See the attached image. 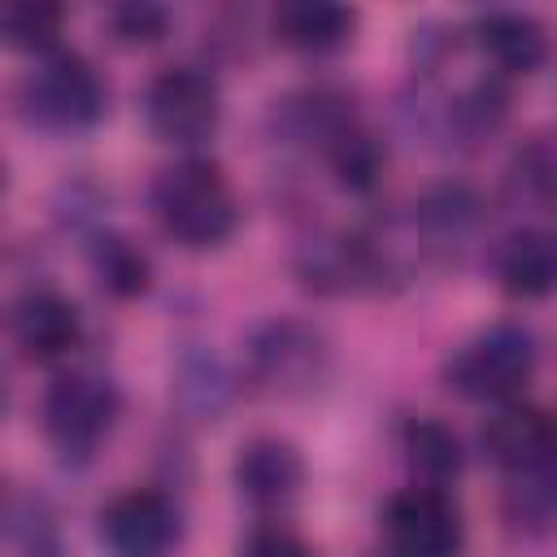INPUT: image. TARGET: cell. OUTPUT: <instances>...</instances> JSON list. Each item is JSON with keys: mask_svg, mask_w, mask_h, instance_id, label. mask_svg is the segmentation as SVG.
I'll use <instances>...</instances> for the list:
<instances>
[{"mask_svg": "<svg viewBox=\"0 0 557 557\" xmlns=\"http://www.w3.org/2000/svg\"><path fill=\"white\" fill-rule=\"evenodd\" d=\"M152 209L170 239L187 248H218L235 231V191L213 161H183L152 183Z\"/></svg>", "mask_w": 557, "mask_h": 557, "instance_id": "1", "label": "cell"}, {"mask_svg": "<svg viewBox=\"0 0 557 557\" xmlns=\"http://www.w3.org/2000/svg\"><path fill=\"white\" fill-rule=\"evenodd\" d=\"M531 374H535V339L513 322L474 335L448 361V387H457L470 400H509L513 392L527 387Z\"/></svg>", "mask_w": 557, "mask_h": 557, "instance_id": "2", "label": "cell"}, {"mask_svg": "<svg viewBox=\"0 0 557 557\" xmlns=\"http://www.w3.org/2000/svg\"><path fill=\"white\" fill-rule=\"evenodd\" d=\"M22 96L26 113L52 131H83L104 113V83L78 52H48L30 70Z\"/></svg>", "mask_w": 557, "mask_h": 557, "instance_id": "3", "label": "cell"}, {"mask_svg": "<svg viewBox=\"0 0 557 557\" xmlns=\"http://www.w3.org/2000/svg\"><path fill=\"white\" fill-rule=\"evenodd\" d=\"M117 387L104 374L70 370L44 396V431L65 457H87L117 418Z\"/></svg>", "mask_w": 557, "mask_h": 557, "instance_id": "4", "label": "cell"}, {"mask_svg": "<svg viewBox=\"0 0 557 557\" xmlns=\"http://www.w3.org/2000/svg\"><path fill=\"white\" fill-rule=\"evenodd\" d=\"M392 557H461V513L440 487H409L383 513Z\"/></svg>", "mask_w": 557, "mask_h": 557, "instance_id": "5", "label": "cell"}, {"mask_svg": "<svg viewBox=\"0 0 557 557\" xmlns=\"http://www.w3.org/2000/svg\"><path fill=\"white\" fill-rule=\"evenodd\" d=\"M218 83L191 65L161 70L148 87V126L165 144H200L218 126Z\"/></svg>", "mask_w": 557, "mask_h": 557, "instance_id": "6", "label": "cell"}, {"mask_svg": "<svg viewBox=\"0 0 557 557\" xmlns=\"http://www.w3.org/2000/svg\"><path fill=\"white\" fill-rule=\"evenodd\" d=\"M178 535L174 505L161 492H122L100 509V544L109 557H165Z\"/></svg>", "mask_w": 557, "mask_h": 557, "instance_id": "7", "label": "cell"}, {"mask_svg": "<svg viewBox=\"0 0 557 557\" xmlns=\"http://www.w3.org/2000/svg\"><path fill=\"white\" fill-rule=\"evenodd\" d=\"M483 448L513 474H548L557 470V413L509 405L483 426Z\"/></svg>", "mask_w": 557, "mask_h": 557, "instance_id": "8", "label": "cell"}, {"mask_svg": "<svg viewBox=\"0 0 557 557\" xmlns=\"http://www.w3.org/2000/svg\"><path fill=\"white\" fill-rule=\"evenodd\" d=\"M252 366H257V379L270 392L292 396V392H309L322 379L326 348L300 322H270L252 339Z\"/></svg>", "mask_w": 557, "mask_h": 557, "instance_id": "9", "label": "cell"}, {"mask_svg": "<svg viewBox=\"0 0 557 557\" xmlns=\"http://www.w3.org/2000/svg\"><path fill=\"white\" fill-rule=\"evenodd\" d=\"M13 339L30 361H57L78 348L83 318L61 292L35 287L13 305Z\"/></svg>", "mask_w": 557, "mask_h": 557, "instance_id": "10", "label": "cell"}, {"mask_svg": "<svg viewBox=\"0 0 557 557\" xmlns=\"http://www.w3.org/2000/svg\"><path fill=\"white\" fill-rule=\"evenodd\" d=\"M300 479H305V461L287 440H270L265 435V440L244 444L239 457H235V483L261 509L287 505L300 492Z\"/></svg>", "mask_w": 557, "mask_h": 557, "instance_id": "11", "label": "cell"}, {"mask_svg": "<svg viewBox=\"0 0 557 557\" xmlns=\"http://www.w3.org/2000/svg\"><path fill=\"white\" fill-rule=\"evenodd\" d=\"M500 287L518 300H540L557 292V235L548 231H513L496 252Z\"/></svg>", "mask_w": 557, "mask_h": 557, "instance_id": "12", "label": "cell"}, {"mask_svg": "<svg viewBox=\"0 0 557 557\" xmlns=\"http://www.w3.org/2000/svg\"><path fill=\"white\" fill-rule=\"evenodd\" d=\"M357 13L331 0H292L274 9V35L296 52H335L348 44Z\"/></svg>", "mask_w": 557, "mask_h": 557, "instance_id": "13", "label": "cell"}, {"mask_svg": "<svg viewBox=\"0 0 557 557\" xmlns=\"http://www.w3.org/2000/svg\"><path fill=\"white\" fill-rule=\"evenodd\" d=\"M479 48L492 57L496 70H505V74H531L548 57V35H544V26L531 13L500 9V13H487L479 22Z\"/></svg>", "mask_w": 557, "mask_h": 557, "instance_id": "14", "label": "cell"}, {"mask_svg": "<svg viewBox=\"0 0 557 557\" xmlns=\"http://www.w3.org/2000/svg\"><path fill=\"white\" fill-rule=\"evenodd\" d=\"M405 457H409V466H413L422 479H431V483H448V479L461 474V444H457V435H453L444 422H435V418H413V422L405 426Z\"/></svg>", "mask_w": 557, "mask_h": 557, "instance_id": "15", "label": "cell"}, {"mask_svg": "<svg viewBox=\"0 0 557 557\" xmlns=\"http://www.w3.org/2000/svg\"><path fill=\"white\" fill-rule=\"evenodd\" d=\"M91 265H96V278L109 296L117 300H131L139 292H148V257L122 239V235H104L96 239V252H91Z\"/></svg>", "mask_w": 557, "mask_h": 557, "instance_id": "16", "label": "cell"}, {"mask_svg": "<svg viewBox=\"0 0 557 557\" xmlns=\"http://www.w3.org/2000/svg\"><path fill=\"white\" fill-rule=\"evenodd\" d=\"M331 165H335V178L348 191H370L379 183V174H383V152H379V144L366 131L344 122L331 135Z\"/></svg>", "mask_w": 557, "mask_h": 557, "instance_id": "17", "label": "cell"}, {"mask_svg": "<svg viewBox=\"0 0 557 557\" xmlns=\"http://www.w3.org/2000/svg\"><path fill=\"white\" fill-rule=\"evenodd\" d=\"M61 4H44V0H17L4 9L0 17V30L13 48L22 52H48L61 35Z\"/></svg>", "mask_w": 557, "mask_h": 557, "instance_id": "18", "label": "cell"}, {"mask_svg": "<svg viewBox=\"0 0 557 557\" xmlns=\"http://www.w3.org/2000/svg\"><path fill=\"white\" fill-rule=\"evenodd\" d=\"M165 22H170V13L161 4H148V0H131V4L109 9V30L122 44H152L165 35Z\"/></svg>", "mask_w": 557, "mask_h": 557, "instance_id": "19", "label": "cell"}, {"mask_svg": "<svg viewBox=\"0 0 557 557\" xmlns=\"http://www.w3.org/2000/svg\"><path fill=\"white\" fill-rule=\"evenodd\" d=\"M244 557H309V548L287 531H257L248 540Z\"/></svg>", "mask_w": 557, "mask_h": 557, "instance_id": "20", "label": "cell"}]
</instances>
